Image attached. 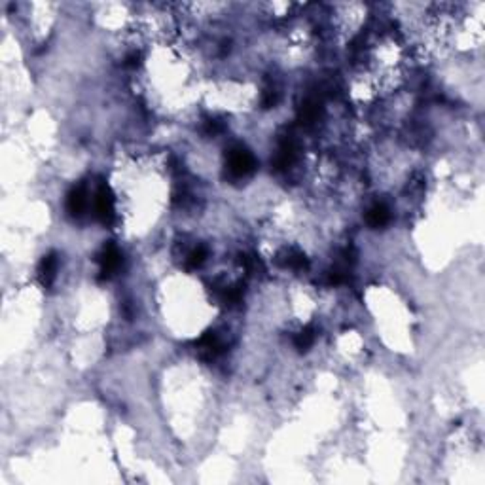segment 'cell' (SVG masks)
<instances>
[{
	"label": "cell",
	"instance_id": "6da1fadb",
	"mask_svg": "<svg viewBox=\"0 0 485 485\" xmlns=\"http://www.w3.org/2000/svg\"><path fill=\"white\" fill-rule=\"evenodd\" d=\"M226 169L230 171L231 177H237V179L249 177L256 169L254 156L242 146L230 148V152L226 156Z\"/></svg>",
	"mask_w": 485,
	"mask_h": 485
},
{
	"label": "cell",
	"instance_id": "7a4b0ae2",
	"mask_svg": "<svg viewBox=\"0 0 485 485\" xmlns=\"http://www.w3.org/2000/svg\"><path fill=\"white\" fill-rule=\"evenodd\" d=\"M390 220V209L385 203H374L366 212V222L371 228H383Z\"/></svg>",
	"mask_w": 485,
	"mask_h": 485
}]
</instances>
